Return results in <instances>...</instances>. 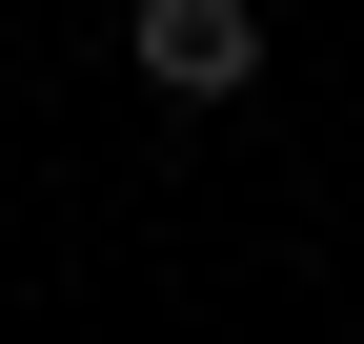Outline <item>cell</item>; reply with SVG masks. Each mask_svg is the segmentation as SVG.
Returning a JSON list of instances; mask_svg holds the SVG:
<instances>
[{"instance_id":"1","label":"cell","mask_w":364,"mask_h":344,"mask_svg":"<svg viewBox=\"0 0 364 344\" xmlns=\"http://www.w3.org/2000/svg\"><path fill=\"white\" fill-rule=\"evenodd\" d=\"M243 61H263L243 0H142V81L162 102H243Z\"/></svg>"}]
</instances>
